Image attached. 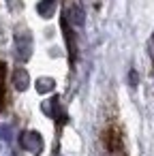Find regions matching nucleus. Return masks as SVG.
Wrapping results in <instances>:
<instances>
[{"label": "nucleus", "mask_w": 154, "mask_h": 156, "mask_svg": "<svg viewBox=\"0 0 154 156\" xmlns=\"http://www.w3.org/2000/svg\"><path fill=\"white\" fill-rule=\"evenodd\" d=\"M13 83H15L17 90H26V88H28V73H26V69H22V66L15 69V73H13Z\"/></svg>", "instance_id": "5"}, {"label": "nucleus", "mask_w": 154, "mask_h": 156, "mask_svg": "<svg viewBox=\"0 0 154 156\" xmlns=\"http://www.w3.org/2000/svg\"><path fill=\"white\" fill-rule=\"evenodd\" d=\"M54 9H56V0H41V2L37 5V11L41 17H52L54 15Z\"/></svg>", "instance_id": "6"}, {"label": "nucleus", "mask_w": 154, "mask_h": 156, "mask_svg": "<svg viewBox=\"0 0 154 156\" xmlns=\"http://www.w3.org/2000/svg\"><path fill=\"white\" fill-rule=\"evenodd\" d=\"M5 75H7V64L0 60V113L5 111V101H7V92H5Z\"/></svg>", "instance_id": "7"}, {"label": "nucleus", "mask_w": 154, "mask_h": 156, "mask_svg": "<svg viewBox=\"0 0 154 156\" xmlns=\"http://www.w3.org/2000/svg\"><path fill=\"white\" fill-rule=\"evenodd\" d=\"M20 145H22L26 152L39 156V154L43 152V137H41L37 130H26V133H22V137H20Z\"/></svg>", "instance_id": "2"}, {"label": "nucleus", "mask_w": 154, "mask_h": 156, "mask_svg": "<svg viewBox=\"0 0 154 156\" xmlns=\"http://www.w3.org/2000/svg\"><path fill=\"white\" fill-rule=\"evenodd\" d=\"M101 150L103 156H128L124 147V130L116 118L107 120L101 130Z\"/></svg>", "instance_id": "1"}, {"label": "nucleus", "mask_w": 154, "mask_h": 156, "mask_svg": "<svg viewBox=\"0 0 154 156\" xmlns=\"http://www.w3.org/2000/svg\"><path fill=\"white\" fill-rule=\"evenodd\" d=\"M152 41H154V34H152Z\"/></svg>", "instance_id": "9"}, {"label": "nucleus", "mask_w": 154, "mask_h": 156, "mask_svg": "<svg viewBox=\"0 0 154 156\" xmlns=\"http://www.w3.org/2000/svg\"><path fill=\"white\" fill-rule=\"evenodd\" d=\"M43 109H45V111H47V113H49V115H52L60 126L66 122V113H64V109H62V105H60V98H58V96L49 98V101L45 103V107H43Z\"/></svg>", "instance_id": "4"}, {"label": "nucleus", "mask_w": 154, "mask_h": 156, "mask_svg": "<svg viewBox=\"0 0 154 156\" xmlns=\"http://www.w3.org/2000/svg\"><path fill=\"white\" fill-rule=\"evenodd\" d=\"M49 90H54V79L43 77V79H39V81H37V92L45 94V92H49Z\"/></svg>", "instance_id": "8"}, {"label": "nucleus", "mask_w": 154, "mask_h": 156, "mask_svg": "<svg viewBox=\"0 0 154 156\" xmlns=\"http://www.w3.org/2000/svg\"><path fill=\"white\" fill-rule=\"evenodd\" d=\"M15 47H17V58L26 62L32 54V39L28 32H17L15 34Z\"/></svg>", "instance_id": "3"}]
</instances>
